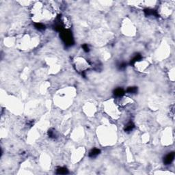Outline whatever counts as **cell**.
Segmentation results:
<instances>
[{"label":"cell","mask_w":175,"mask_h":175,"mask_svg":"<svg viewBox=\"0 0 175 175\" xmlns=\"http://www.w3.org/2000/svg\"><path fill=\"white\" fill-rule=\"evenodd\" d=\"M62 38L65 44L68 46H71L73 44V39L71 36V33L68 31H62Z\"/></svg>","instance_id":"obj_1"},{"label":"cell","mask_w":175,"mask_h":175,"mask_svg":"<svg viewBox=\"0 0 175 175\" xmlns=\"http://www.w3.org/2000/svg\"><path fill=\"white\" fill-rule=\"evenodd\" d=\"M175 158V152H172L166 155L164 158V163L166 165H169L172 162Z\"/></svg>","instance_id":"obj_2"},{"label":"cell","mask_w":175,"mask_h":175,"mask_svg":"<svg viewBox=\"0 0 175 175\" xmlns=\"http://www.w3.org/2000/svg\"><path fill=\"white\" fill-rule=\"evenodd\" d=\"M114 95L117 97H121L125 95V91L122 88H116L114 91Z\"/></svg>","instance_id":"obj_3"},{"label":"cell","mask_w":175,"mask_h":175,"mask_svg":"<svg viewBox=\"0 0 175 175\" xmlns=\"http://www.w3.org/2000/svg\"><path fill=\"white\" fill-rule=\"evenodd\" d=\"M101 151L98 149H94L91 150V151L89 152V157L91 158H95L96 157H97L100 154Z\"/></svg>","instance_id":"obj_4"},{"label":"cell","mask_w":175,"mask_h":175,"mask_svg":"<svg viewBox=\"0 0 175 175\" xmlns=\"http://www.w3.org/2000/svg\"><path fill=\"white\" fill-rule=\"evenodd\" d=\"M134 127H135V125L133 124V122H129L127 124V125L125 126V127L124 129H125V132L129 133V132H131V131H133V129H134Z\"/></svg>","instance_id":"obj_5"},{"label":"cell","mask_w":175,"mask_h":175,"mask_svg":"<svg viewBox=\"0 0 175 175\" xmlns=\"http://www.w3.org/2000/svg\"><path fill=\"white\" fill-rule=\"evenodd\" d=\"M56 173L58 175H66L69 173V170L66 167H58L56 170Z\"/></svg>","instance_id":"obj_6"},{"label":"cell","mask_w":175,"mask_h":175,"mask_svg":"<svg viewBox=\"0 0 175 175\" xmlns=\"http://www.w3.org/2000/svg\"><path fill=\"white\" fill-rule=\"evenodd\" d=\"M144 13L146 16H157V12L153 10H151V9L144 10Z\"/></svg>","instance_id":"obj_7"},{"label":"cell","mask_w":175,"mask_h":175,"mask_svg":"<svg viewBox=\"0 0 175 175\" xmlns=\"http://www.w3.org/2000/svg\"><path fill=\"white\" fill-rule=\"evenodd\" d=\"M141 59H142V56H141L140 54H137L136 56H135L131 60V62H130V64H134L135 62H137L140 61Z\"/></svg>","instance_id":"obj_8"},{"label":"cell","mask_w":175,"mask_h":175,"mask_svg":"<svg viewBox=\"0 0 175 175\" xmlns=\"http://www.w3.org/2000/svg\"><path fill=\"white\" fill-rule=\"evenodd\" d=\"M127 92L129 94H135L137 92V88L135 86H131L129 87L127 90Z\"/></svg>","instance_id":"obj_9"},{"label":"cell","mask_w":175,"mask_h":175,"mask_svg":"<svg viewBox=\"0 0 175 175\" xmlns=\"http://www.w3.org/2000/svg\"><path fill=\"white\" fill-rule=\"evenodd\" d=\"M35 27H36L37 30H45V26L42 23H35Z\"/></svg>","instance_id":"obj_10"},{"label":"cell","mask_w":175,"mask_h":175,"mask_svg":"<svg viewBox=\"0 0 175 175\" xmlns=\"http://www.w3.org/2000/svg\"><path fill=\"white\" fill-rule=\"evenodd\" d=\"M48 135L50 137H52V138H55L56 137V132L54 129H50L48 131Z\"/></svg>","instance_id":"obj_11"},{"label":"cell","mask_w":175,"mask_h":175,"mask_svg":"<svg viewBox=\"0 0 175 175\" xmlns=\"http://www.w3.org/2000/svg\"><path fill=\"white\" fill-rule=\"evenodd\" d=\"M82 48H83V49L85 52H88L89 51H90V49H89V47L88 46V45L86 44H84L82 45Z\"/></svg>","instance_id":"obj_12"},{"label":"cell","mask_w":175,"mask_h":175,"mask_svg":"<svg viewBox=\"0 0 175 175\" xmlns=\"http://www.w3.org/2000/svg\"><path fill=\"white\" fill-rule=\"evenodd\" d=\"M126 66H127V64L126 63H121L119 65V68L120 69H125Z\"/></svg>","instance_id":"obj_13"}]
</instances>
